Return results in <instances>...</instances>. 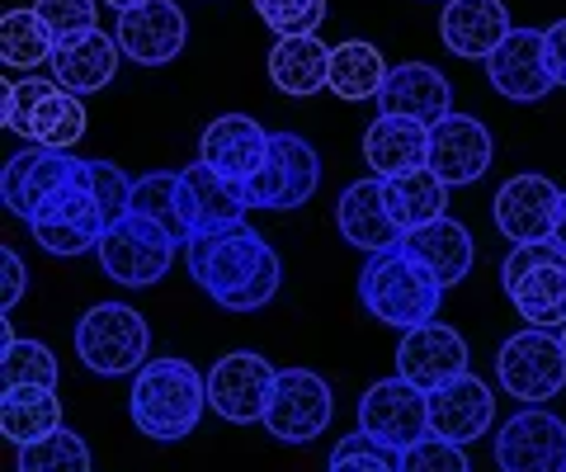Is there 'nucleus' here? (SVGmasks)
I'll use <instances>...</instances> for the list:
<instances>
[{"instance_id":"obj_1","label":"nucleus","mask_w":566,"mask_h":472,"mask_svg":"<svg viewBox=\"0 0 566 472\" xmlns=\"http://www.w3.org/2000/svg\"><path fill=\"white\" fill-rule=\"evenodd\" d=\"M189 274L222 312H260L274 303L283 284V265L274 247L245 222L222 227V232H203L185 241Z\"/></svg>"},{"instance_id":"obj_2","label":"nucleus","mask_w":566,"mask_h":472,"mask_svg":"<svg viewBox=\"0 0 566 472\" xmlns=\"http://www.w3.org/2000/svg\"><path fill=\"white\" fill-rule=\"evenodd\" d=\"M203 407H208V378L189 359H170V355L147 359L133 374L128 411H133V426L147 440H161V444L185 440L203 421Z\"/></svg>"},{"instance_id":"obj_3","label":"nucleus","mask_w":566,"mask_h":472,"mask_svg":"<svg viewBox=\"0 0 566 472\" xmlns=\"http://www.w3.org/2000/svg\"><path fill=\"white\" fill-rule=\"evenodd\" d=\"M359 303L382 326L416 331L424 322H434L439 303H444V284L397 247V251H382L368 260V270L359 274Z\"/></svg>"},{"instance_id":"obj_4","label":"nucleus","mask_w":566,"mask_h":472,"mask_svg":"<svg viewBox=\"0 0 566 472\" xmlns=\"http://www.w3.org/2000/svg\"><path fill=\"white\" fill-rule=\"evenodd\" d=\"M501 284L528 326H538V331L566 326V251L557 241L510 247L501 265Z\"/></svg>"},{"instance_id":"obj_5","label":"nucleus","mask_w":566,"mask_h":472,"mask_svg":"<svg viewBox=\"0 0 566 472\" xmlns=\"http://www.w3.org/2000/svg\"><path fill=\"white\" fill-rule=\"evenodd\" d=\"M147 349H151V326L128 303H95L76 322V355L99 378L137 374L147 364Z\"/></svg>"},{"instance_id":"obj_6","label":"nucleus","mask_w":566,"mask_h":472,"mask_svg":"<svg viewBox=\"0 0 566 472\" xmlns=\"http://www.w3.org/2000/svg\"><path fill=\"white\" fill-rule=\"evenodd\" d=\"M29 232H33V241H39L48 255H62V260L99 251L109 222H104V208L95 199L91 180H85V161L76 166V175H71L57 195L39 208V218L29 222Z\"/></svg>"},{"instance_id":"obj_7","label":"nucleus","mask_w":566,"mask_h":472,"mask_svg":"<svg viewBox=\"0 0 566 472\" xmlns=\"http://www.w3.org/2000/svg\"><path fill=\"white\" fill-rule=\"evenodd\" d=\"M175 251H180V241H175L166 227H156L151 218H142V213H128L123 222H114L109 232H104L99 265L123 289H151V284H161V279L170 274Z\"/></svg>"},{"instance_id":"obj_8","label":"nucleus","mask_w":566,"mask_h":472,"mask_svg":"<svg viewBox=\"0 0 566 472\" xmlns=\"http://www.w3.org/2000/svg\"><path fill=\"white\" fill-rule=\"evenodd\" d=\"M495 378L510 397L528 401H553L562 388H566V349H562V336L557 331H538L528 326L520 336H510L495 355Z\"/></svg>"},{"instance_id":"obj_9","label":"nucleus","mask_w":566,"mask_h":472,"mask_svg":"<svg viewBox=\"0 0 566 472\" xmlns=\"http://www.w3.org/2000/svg\"><path fill=\"white\" fill-rule=\"evenodd\" d=\"M279 369L255 349H232L208 369V411H218L227 426H264Z\"/></svg>"},{"instance_id":"obj_10","label":"nucleus","mask_w":566,"mask_h":472,"mask_svg":"<svg viewBox=\"0 0 566 472\" xmlns=\"http://www.w3.org/2000/svg\"><path fill=\"white\" fill-rule=\"evenodd\" d=\"M316 185H322V156L307 137L274 133L270 137V161L260 166L255 180H245V199L251 208H303Z\"/></svg>"},{"instance_id":"obj_11","label":"nucleus","mask_w":566,"mask_h":472,"mask_svg":"<svg viewBox=\"0 0 566 472\" xmlns=\"http://www.w3.org/2000/svg\"><path fill=\"white\" fill-rule=\"evenodd\" d=\"M331 411H335V397H331V382L322 374L283 369L274 382L270 411H264V430L283 444H312L316 434L331 426Z\"/></svg>"},{"instance_id":"obj_12","label":"nucleus","mask_w":566,"mask_h":472,"mask_svg":"<svg viewBox=\"0 0 566 472\" xmlns=\"http://www.w3.org/2000/svg\"><path fill=\"white\" fill-rule=\"evenodd\" d=\"M359 430H368L387 449H411L430 434V392H420L416 382L382 378L359 397Z\"/></svg>"},{"instance_id":"obj_13","label":"nucleus","mask_w":566,"mask_h":472,"mask_svg":"<svg viewBox=\"0 0 566 472\" xmlns=\"http://www.w3.org/2000/svg\"><path fill=\"white\" fill-rule=\"evenodd\" d=\"M486 81L515 104H538L547 91H557L547 33L543 29H510V39L486 57Z\"/></svg>"},{"instance_id":"obj_14","label":"nucleus","mask_w":566,"mask_h":472,"mask_svg":"<svg viewBox=\"0 0 566 472\" xmlns=\"http://www.w3.org/2000/svg\"><path fill=\"white\" fill-rule=\"evenodd\" d=\"M495 463L501 472H566V421L538 407L510 416L495 434Z\"/></svg>"},{"instance_id":"obj_15","label":"nucleus","mask_w":566,"mask_h":472,"mask_svg":"<svg viewBox=\"0 0 566 472\" xmlns=\"http://www.w3.org/2000/svg\"><path fill=\"white\" fill-rule=\"evenodd\" d=\"M76 156L71 151H57V147H24V151H14L10 161H6V175H0V199H6V208L14 218H24L33 222L39 218V208L57 195V189L76 175Z\"/></svg>"},{"instance_id":"obj_16","label":"nucleus","mask_w":566,"mask_h":472,"mask_svg":"<svg viewBox=\"0 0 566 472\" xmlns=\"http://www.w3.org/2000/svg\"><path fill=\"white\" fill-rule=\"evenodd\" d=\"M397 374L406 382H416L420 392H434L444 382L468 374V340L444 322H424L416 331H406L397 345Z\"/></svg>"},{"instance_id":"obj_17","label":"nucleus","mask_w":566,"mask_h":472,"mask_svg":"<svg viewBox=\"0 0 566 472\" xmlns=\"http://www.w3.org/2000/svg\"><path fill=\"white\" fill-rule=\"evenodd\" d=\"M118 48L123 57H133L137 66H166L180 57V48L189 39V20L175 0H147L118 14Z\"/></svg>"},{"instance_id":"obj_18","label":"nucleus","mask_w":566,"mask_h":472,"mask_svg":"<svg viewBox=\"0 0 566 472\" xmlns=\"http://www.w3.org/2000/svg\"><path fill=\"white\" fill-rule=\"evenodd\" d=\"M180 208H185V227H189V241H193L203 232H222V227L245 222L251 199H245L241 180H227L222 170L193 161L180 170Z\"/></svg>"},{"instance_id":"obj_19","label":"nucleus","mask_w":566,"mask_h":472,"mask_svg":"<svg viewBox=\"0 0 566 472\" xmlns=\"http://www.w3.org/2000/svg\"><path fill=\"white\" fill-rule=\"evenodd\" d=\"M557 203H562V189L547 175H515V180L495 189V227H501V237H510V247L553 241Z\"/></svg>"},{"instance_id":"obj_20","label":"nucleus","mask_w":566,"mask_h":472,"mask_svg":"<svg viewBox=\"0 0 566 472\" xmlns=\"http://www.w3.org/2000/svg\"><path fill=\"white\" fill-rule=\"evenodd\" d=\"M491 151H495L491 133L482 118H472V114H449L444 124L430 128V170L449 189L482 180L491 170Z\"/></svg>"},{"instance_id":"obj_21","label":"nucleus","mask_w":566,"mask_h":472,"mask_svg":"<svg viewBox=\"0 0 566 472\" xmlns=\"http://www.w3.org/2000/svg\"><path fill=\"white\" fill-rule=\"evenodd\" d=\"M270 137L274 133H264L251 114H222V118H212L199 137V161L222 170L227 180L245 185V180H255L264 161H270Z\"/></svg>"},{"instance_id":"obj_22","label":"nucleus","mask_w":566,"mask_h":472,"mask_svg":"<svg viewBox=\"0 0 566 472\" xmlns=\"http://www.w3.org/2000/svg\"><path fill=\"white\" fill-rule=\"evenodd\" d=\"M378 114L416 118V124L434 128L453 114V85L439 76L430 62H401L387 72V85L378 95Z\"/></svg>"},{"instance_id":"obj_23","label":"nucleus","mask_w":566,"mask_h":472,"mask_svg":"<svg viewBox=\"0 0 566 472\" xmlns=\"http://www.w3.org/2000/svg\"><path fill=\"white\" fill-rule=\"evenodd\" d=\"M495 421V397L476 374H463L430 392V434L453 444L482 440L486 426Z\"/></svg>"},{"instance_id":"obj_24","label":"nucleus","mask_w":566,"mask_h":472,"mask_svg":"<svg viewBox=\"0 0 566 472\" xmlns=\"http://www.w3.org/2000/svg\"><path fill=\"white\" fill-rule=\"evenodd\" d=\"M439 39L453 57H491L510 39V10L505 0H444L439 14Z\"/></svg>"},{"instance_id":"obj_25","label":"nucleus","mask_w":566,"mask_h":472,"mask_svg":"<svg viewBox=\"0 0 566 472\" xmlns=\"http://www.w3.org/2000/svg\"><path fill=\"white\" fill-rule=\"evenodd\" d=\"M335 222H340V237L349 247H359L368 255H382V251H397L401 247V227L387 213V199H382V180H354L345 195H340V208H335Z\"/></svg>"},{"instance_id":"obj_26","label":"nucleus","mask_w":566,"mask_h":472,"mask_svg":"<svg viewBox=\"0 0 566 472\" xmlns=\"http://www.w3.org/2000/svg\"><path fill=\"white\" fill-rule=\"evenodd\" d=\"M364 161L374 166L378 180H397V175L424 170L430 166V128L416 124V118L378 114L364 133Z\"/></svg>"},{"instance_id":"obj_27","label":"nucleus","mask_w":566,"mask_h":472,"mask_svg":"<svg viewBox=\"0 0 566 472\" xmlns=\"http://www.w3.org/2000/svg\"><path fill=\"white\" fill-rule=\"evenodd\" d=\"M401 251L411 260H420V265L430 270L444 289L463 284V279L472 274V260H476L472 232L463 222H453V218H439V222H424V227H416V232H406Z\"/></svg>"},{"instance_id":"obj_28","label":"nucleus","mask_w":566,"mask_h":472,"mask_svg":"<svg viewBox=\"0 0 566 472\" xmlns=\"http://www.w3.org/2000/svg\"><path fill=\"white\" fill-rule=\"evenodd\" d=\"M118 57H123L118 39H109V33L99 29V33H91V39H81V43L52 48V81H57L62 91H71V95H95V91H104V85L114 81Z\"/></svg>"},{"instance_id":"obj_29","label":"nucleus","mask_w":566,"mask_h":472,"mask_svg":"<svg viewBox=\"0 0 566 472\" xmlns=\"http://www.w3.org/2000/svg\"><path fill=\"white\" fill-rule=\"evenodd\" d=\"M331 52L316 33H293V39H279L270 48V81L283 95L307 99L322 85H331Z\"/></svg>"},{"instance_id":"obj_30","label":"nucleus","mask_w":566,"mask_h":472,"mask_svg":"<svg viewBox=\"0 0 566 472\" xmlns=\"http://www.w3.org/2000/svg\"><path fill=\"white\" fill-rule=\"evenodd\" d=\"M382 199H387V213L401 232H416L424 222H439L449 218V185L424 166V170H411V175H397V180H382Z\"/></svg>"},{"instance_id":"obj_31","label":"nucleus","mask_w":566,"mask_h":472,"mask_svg":"<svg viewBox=\"0 0 566 472\" xmlns=\"http://www.w3.org/2000/svg\"><path fill=\"white\" fill-rule=\"evenodd\" d=\"M62 430V401L57 388H6L0 392V434L24 449L43 434Z\"/></svg>"},{"instance_id":"obj_32","label":"nucleus","mask_w":566,"mask_h":472,"mask_svg":"<svg viewBox=\"0 0 566 472\" xmlns=\"http://www.w3.org/2000/svg\"><path fill=\"white\" fill-rule=\"evenodd\" d=\"M382 85H387V62H382V52L374 43L349 39V43H340L331 52V85L326 91H335L349 104H359V99H378Z\"/></svg>"},{"instance_id":"obj_33","label":"nucleus","mask_w":566,"mask_h":472,"mask_svg":"<svg viewBox=\"0 0 566 472\" xmlns=\"http://www.w3.org/2000/svg\"><path fill=\"white\" fill-rule=\"evenodd\" d=\"M52 33L48 24L39 20V10H6L0 14V62L6 66H20V72H29V66L39 62H52Z\"/></svg>"},{"instance_id":"obj_34","label":"nucleus","mask_w":566,"mask_h":472,"mask_svg":"<svg viewBox=\"0 0 566 472\" xmlns=\"http://www.w3.org/2000/svg\"><path fill=\"white\" fill-rule=\"evenodd\" d=\"M133 213L166 227L175 241H189L185 208H180V170H151L142 180H133Z\"/></svg>"},{"instance_id":"obj_35","label":"nucleus","mask_w":566,"mask_h":472,"mask_svg":"<svg viewBox=\"0 0 566 472\" xmlns=\"http://www.w3.org/2000/svg\"><path fill=\"white\" fill-rule=\"evenodd\" d=\"M85 137V104L81 95L71 91H48L39 114H33V143L39 147H57V151H71Z\"/></svg>"},{"instance_id":"obj_36","label":"nucleus","mask_w":566,"mask_h":472,"mask_svg":"<svg viewBox=\"0 0 566 472\" xmlns=\"http://www.w3.org/2000/svg\"><path fill=\"white\" fill-rule=\"evenodd\" d=\"M14 472H91V449L76 430H52L43 440H33L20 449V463Z\"/></svg>"},{"instance_id":"obj_37","label":"nucleus","mask_w":566,"mask_h":472,"mask_svg":"<svg viewBox=\"0 0 566 472\" xmlns=\"http://www.w3.org/2000/svg\"><path fill=\"white\" fill-rule=\"evenodd\" d=\"M57 355L43 340H14L0 349V382L6 388H57Z\"/></svg>"},{"instance_id":"obj_38","label":"nucleus","mask_w":566,"mask_h":472,"mask_svg":"<svg viewBox=\"0 0 566 472\" xmlns=\"http://www.w3.org/2000/svg\"><path fill=\"white\" fill-rule=\"evenodd\" d=\"M326 472H401V453L374 440L368 430H354L331 449Z\"/></svg>"},{"instance_id":"obj_39","label":"nucleus","mask_w":566,"mask_h":472,"mask_svg":"<svg viewBox=\"0 0 566 472\" xmlns=\"http://www.w3.org/2000/svg\"><path fill=\"white\" fill-rule=\"evenodd\" d=\"M33 10H39V20L48 24L52 43H81L99 33V10L95 0H33Z\"/></svg>"},{"instance_id":"obj_40","label":"nucleus","mask_w":566,"mask_h":472,"mask_svg":"<svg viewBox=\"0 0 566 472\" xmlns=\"http://www.w3.org/2000/svg\"><path fill=\"white\" fill-rule=\"evenodd\" d=\"M48 91H57V81H43V76L10 81L6 95H0V128L33 137V114H39V104H43Z\"/></svg>"},{"instance_id":"obj_41","label":"nucleus","mask_w":566,"mask_h":472,"mask_svg":"<svg viewBox=\"0 0 566 472\" xmlns=\"http://www.w3.org/2000/svg\"><path fill=\"white\" fill-rule=\"evenodd\" d=\"M260 20L270 24L279 39H293V33H316L326 20V0H255Z\"/></svg>"},{"instance_id":"obj_42","label":"nucleus","mask_w":566,"mask_h":472,"mask_svg":"<svg viewBox=\"0 0 566 472\" xmlns=\"http://www.w3.org/2000/svg\"><path fill=\"white\" fill-rule=\"evenodd\" d=\"M85 180H91L95 199L104 208V222H109V227L133 213V180L114 161H85Z\"/></svg>"},{"instance_id":"obj_43","label":"nucleus","mask_w":566,"mask_h":472,"mask_svg":"<svg viewBox=\"0 0 566 472\" xmlns=\"http://www.w3.org/2000/svg\"><path fill=\"white\" fill-rule=\"evenodd\" d=\"M401 472H472L463 444L439 440V434H424L420 444L401 449Z\"/></svg>"},{"instance_id":"obj_44","label":"nucleus","mask_w":566,"mask_h":472,"mask_svg":"<svg viewBox=\"0 0 566 472\" xmlns=\"http://www.w3.org/2000/svg\"><path fill=\"white\" fill-rule=\"evenodd\" d=\"M24 284H29V270H24V260L20 255H14L10 247L6 251H0V307H14V303H20L24 298Z\"/></svg>"},{"instance_id":"obj_45","label":"nucleus","mask_w":566,"mask_h":472,"mask_svg":"<svg viewBox=\"0 0 566 472\" xmlns=\"http://www.w3.org/2000/svg\"><path fill=\"white\" fill-rule=\"evenodd\" d=\"M547 52H553L557 85H566V20H557L553 29H547Z\"/></svg>"},{"instance_id":"obj_46","label":"nucleus","mask_w":566,"mask_h":472,"mask_svg":"<svg viewBox=\"0 0 566 472\" xmlns=\"http://www.w3.org/2000/svg\"><path fill=\"white\" fill-rule=\"evenodd\" d=\"M553 241L566 251V189H562V203H557V222H553Z\"/></svg>"},{"instance_id":"obj_47","label":"nucleus","mask_w":566,"mask_h":472,"mask_svg":"<svg viewBox=\"0 0 566 472\" xmlns=\"http://www.w3.org/2000/svg\"><path fill=\"white\" fill-rule=\"evenodd\" d=\"M104 6H114L123 14V10H133V6H147V0H104Z\"/></svg>"},{"instance_id":"obj_48","label":"nucleus","mask_w":566,"mask_h":472,"mask_svg":"<svg viewBox=\"0 0 566 472\" xmlns=\"http://www.w3.org/2000/svg\"><path fill=\"white\" fill-rule=\"evenodd\" d=\"M557 336H562V349H566V326H562V331H557Z\"/></svg>"}]
</instances>
